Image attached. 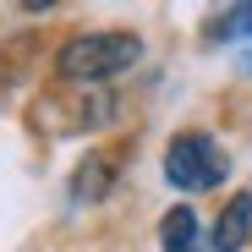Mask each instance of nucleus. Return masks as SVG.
I'll list each match as a JSON object with an SVG mask.
<instances>
[{
  "label": "nucleus",
  "mask_w": 252,
  "mask_h": 252,
  "mask_svg": "<svg viewBox=\"0 0 252 252\" xmlns=\"http://www.w3.org/2000/svg\"><path fill=\"white\" fill-rule=\"evenodd\" d=\"M110 187V159H82V170L71 181V203H99Z\"/></svg>",
  "instance_id": "nucleus-4"
},
{
  "label": "nucleus",
  "mask_w": 252,
  "mask_h": 252,
  "mask_svg": "<svg viewBox=\"0 0 252 252\" xmlns=\"http://www.w3.org/2000/svg\"><path fill=\"white\" fill-rule=\"evenodd\" d=\"M230 176V159L214 137L203 132H181L170 137V148H164V181L181 187V192H214L220 181Z\"/></svg>",
  "instance_id": "nucleus-2"
},
{
  "label": "nucleus",
  "mask_w": 252,
  "mask_h": 252,
  "mask_svg": "<svg viewBox=\"0 0 252 252\" xmlns=\"http://www.w3.org/2000/svg\"><path fill=\"white\" fill-rule=\"evenodd\" d=\"M143 61L137 33H82L61 50V77L66 82H110Z\"/></svg>",
  "instance_id": "nucleus-1"
},
{
  "label": "nucleus",
  "mask_w": 252,
  "mask_h": 252,
  "mask_svg": "<svg viewBox=\"0 0 252 252\" xmlns=\"http://www.w3.org/2000/svg\"><path fill=\"white\" fill-rule=\"evenodd\" d=\"M247 236H252V192H241V197H230L225 203V214L214 220V252H241L247 247Z\"/></svg>",
  "instance_id": "nucleus-3"
},
{
  "label": "nucleus",
  "mask_w": 252,
  "mask_h": 252,
  "mask_svg": "<svg viewBox=\"0 0 252 252\" xmlns=\"http://www.w3.org/2000/svg\"><path fill=\"white\" fill-rule=\"evenodd\" d=\"M176 252H203V241H197V247H176Z\"/></svg>",
  "instance_id": "nucleus-6"
},
{
  "label": "nucleus",
  "mask_w": 252,
  "mask_h": 252,
  "mask_svg": "<svg viewBox=\"0 0 252 252\" xmlns=\"http://www.w3.org/2000/svg\"><path fill=\"white\" fill-rule=\"evenodd\" d=\"M225 38H252V6H230L208 22V44H225Z\"/></svg>",
  "instance_id": "nucleus-5"
}]
</instances>
